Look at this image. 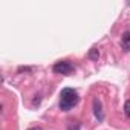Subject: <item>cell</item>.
Masks as SVG:
<instances>
[{
    "mask_svg": "<svg viewBox=\"0 0 130 130\" xmlns=\"http://www.w3.org/2000/svg\"><path fill=\"white\" fill-rule=\"evenodd\" d=\"M78 103V93L74 89H63L60 95V107L61 110L68 112Z\"/></svg>",
    "mask_w": 130,
    "mask_h": 130,
    "instance_id": "1",
    "label": "cell"
},
{
    "mask_svg": "<svg viewBox=\"0 0 130 130\" xmlns=\"http://www.w3.org/2000/svg\"><path fill=\"white\" fill-rule=\"evenodd\" d=\"M74 71V66L69 61H58L54 64V72L55 74H63V75H71Z\"/></svg>",
    "mask_w": 130,
    "mask_h": 130,
    "instance_id": "2",
    "label": "cell"
},
{
    "mask_svg": "<svg viewBox=\"0 0 130 130\" xmlns=\"http://www.w3.org/2000/svg\"><path fill=\"white\" fill-rule=\"evenodd\" d=\"M93 113L96 116L98 121H103L104 119V113H103V107H101V101L98 98L93 100Z\"/></svg>",
    "mask_w": 130,
    "mask_h": 130,
    "instance_id": "3",
    "label": "cell"
},
{
    "mask_svg": "<svg viewBox=\"0 0 130 130\" xmlns=\"http://www.w3.org/2000/svg\"><path fill=\"white\" fill-rule=\"evenodd\" d=\"M121 46H122V49H124V51L130 52V31H128V32H125V34L122 35V40H121Z\"/></svg>",
    "mask_w": 130,
    "mask_h": 130,
    "instance_id": "4",
    "label": "cell"
},
{
    "mask_svg": "<svg viewBox=\"0 0 130 130\" xmlns=\"http://www.w3.org/2000/svg\"><path fill=\"white\" fill-rule=\"evenodd\" d=\"M98 57H100L98 49H96V47H92V49L89 51V58H90L92 61H98Z\"/></svg>",
    "mask_w": 130,
    "mask_h": 130,
    "instance_id": "5",
    "label": "cell"
},
{
    "mask_svg": "<svg viewBox=\"0 0 130 130\" xmlns=\"http://www.w3.org/2000/svg\"><path fill=\"white\" fill-rule=\"evenodd\" d=\"M124 112L127 116H130V101H125V106H124Z\"/></svg>",
    "mask_w": 130,
    "mask_h": 130,
    "instance_id": "6",
    "label": "cell"
},
{
    "mask_svg": "<svg viewBox=\"0 0 130 130\" xmlns=\"http://www.w3.org/2000/svg\"><path fill=\"white\" fill-rule=\"evenodd\" d=\"M23 71H31L29 68H19V72H23Z\"/></svg>",
    "mask_w": 130,
    "mask_h": 130,
    "instance_id": "7",
    "label": "cell"
},
{
    "mask_svg": "<svg viewBox=\"0 0 130 130\" xmlns=\"http://www.w3.org/2000/svg\"><path fill=\"white\" fill-rule=\"evenodd\" d=\"M29 130H41V128H40V127H31Z\"/></svg>",
    "mask_w": 130,
    "mask_h": 130,
    "instance_id": "8",
    "label": "cell"
},
{
    "mask_svg": "<svg viewBox=\"0 0 130 130\" xmlns=\"http://www.w3.org/2000/svg\"><path fill=\"white\" fill-rule=\"evenodd\" d=\"M128 5H130V3H128Z\"/></svg>",
    "mask_w": 130,
    "mask_h": 130,
    "instance_id": "9",
    "label": "cell"
}]
</instances>
